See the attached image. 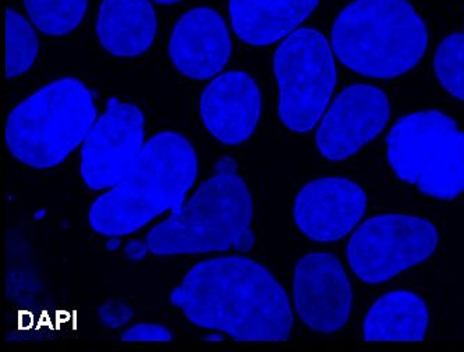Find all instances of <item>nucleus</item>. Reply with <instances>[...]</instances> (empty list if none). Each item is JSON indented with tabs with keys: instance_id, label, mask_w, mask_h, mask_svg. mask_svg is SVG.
Returning a JSON list of instances; mask_svg holds the SVG:
<instances>
[{
	"instance_id": "obj_18",
	"label": "nucleus",
	"mask_w": 464,
	"mask_h": 352,
	"mask_svg": "<svg viewBox=\"0 0 464 352\" xmlns=\"http://www.w3.org/2000/svg\"><path fill=\"white\" fill-rule=\"evenodd\" d=\"M31 23L46 35L76 30L87 13L88 0H24Z\"/></svg>"
},
{
	"instance_id": "obj_4",
	"label": "nucleus",
	"mask_w": 464,
	"mask_h": 352,
	"mask_svg": "<svg viewBox=\"0 0 464 352\" xmlns=\"http://www.w3.org/2000/svg\"><path fill=\"white\" fill-rule=\"evenodd\" d=\"M429 30L407 0H356L332 28V48L353 71L395 79L419 64Z\"/></svg>"
},
{
	"instance_id": "obj_16",
	"label": "nucleus",
	"mask_w": 464,
	"mask_h": 352,
	"mask_svg": "<svg viewBox=\"0 0 464 352\" xmlns=\"http://www.w3.org/2000/svg\"><path fill=\"white\" fill-rule=\"evenodd\" d=\"M97 35L101 45L118 58L144 53L157 35V14L151 0H102Z\"/></svg>"
},
{
	"instance_id": "obj_20",
	"label": "nucleus",
	"mask_w": 464,
	"mask_h": 352,
	"mask_svg": "<svg viewBox=\"0 0 464 352\" xmlns=\"http://www.w3.org/2000/svg\"><path fill=\"white\" fill-rule=\"evenodd\" d=\"M434 67L440 85L464 102V33L443 40L435 52Z\"/></svg>"
},
{
	"instance_id": "obj_5",
	"label": "nucleus",
	"mask_w": 464,
	"mask_h": 352,
	"mask_svg": "<svg viewBox=\"0 0 464 352\" xmlns=\"http://www.w3.org/2000/svg\"><path fill=\"white\" fill-rule=\"evenodd\" d=\"M97 119L90 90L76 79H62L36 90L6 123L13 157L34 169L61 165L85 141Z\"/></svg>"
},
{
	"instance_id": "obj_21",
	"label": "nucleus",
	"mask_w": 464,
	"mask_h": 352,
	"mask_svg": "<svg viewBox=\"0 0 464 352\" xmlns=\"http://www.w3.org/2000/svg\"><path fill=\"white\" fill-rule=\"evenodd\" d=\"M121 338L124 341H170L172 335L163 326L141 323L124 331Z\"/></svg>"
},
{
	"instance_id": "obj_15",
	"label": "nucleus",
	"mask_w": 464,
	"mask_h": 352,
	"mask_svg": "<svg viewBox=\"0 0 464 352\" xmlns=\"http://www.w3.org/2000/svg\"><path fill=\"white\" fill-rule=\"evenodd\" d=\"M320 0H229L236 35L248 45L266 46L295 33Z\"/></svg>"
},
{
	"instance_id": "obj_1",
	"label": "nucleus",
	"mask_w": 464,
	"mask_h": 352,
	"mask_svg": "<svg viewBox=\"0 0 464 352\" xmlns=\"http://www.w3.org/2000/svg\"><path fill=\"white\" fill-rule=\"evenodd\" d=\"M194 325L225 331L238 341H285L293 328L289 299L264 266L240 256L194 266L172 292Z\"/></svg>"
},
{
	"instance_id": "obj_17",
	"label": "nucleus",
	"mask_w": 464,
	"mask_h": 352,
	"mask_svg": "<svg viewBox=\"0 0 464 352\" xmlns=\"http://www.w3.org/2000/svg\"><path fill=\"white\" fill-rule=\"evenodd\" d=\"M430 313L424 300L411 291L383 295L368 310L362 328L367 341H422Z\"/></svg>"
},
{
	"instance_id": "obj_13",
	"label": "nucleus",
	"mask_w": 464,
	"mask_h": 352,
	"mask_svg": "<svg viewBox=\"0 0 464 352\" xmlns=\"http://www.w3.org/2000/svg\"><path fill=\"white\" fill-rule=\"evenodd\" d=\"M232 53L227 23L207 7L190 10L176 23L169 56L176 69L193 80H208L222 71Z\"/></svg>"
},
{
	"instance_id": "obj_7",
	"label": "nucleus",
	"mask_w": 464,
	"mask_h": 352,
	"mask_svg": "<svg viewBox=\"0 0 464 352\" xmlns=\"http://www.w3.org/2000/svg\"><path fill=\"white\" fill-rule=\"evenodd\" d=\"M274 71L279 85V118L295 133H307L325 113L336 87V66L323 33L300 28L276 49Z\"/></svg>"
},
{
	"instance_id": "obj_19",
	"label": "nucleus",
	"mask_w": 464,
	"mask_h": 352,
	"mask_svg": "<svg viewBox=\"0 0 464 352\" xmlns=\"http://www.w3.org/2000/svg\"><path fill=\"white\" fill-rule=\"evenodd\" d=\"M6 67L7 79L23 76L33 67L40 43L33 25L14 10H6Z\"/></svg>"
},
{
	"instance_id": "obj_23",
	"label": "nucleus",
	"mask_w": 464,
	"mask_h": 352,
	"mask_svg": "<svg viewBox=\"0 0 464 352\" xmlns=\"http://www.w3.org/2000/svg\"><path fill=\"white\" fill-rule=\"evenodd\" d=\"M152 2H157V4L160 5H173L179 4V2H181V0H152Z\"/></svg>"
},
{
	"instance_id": "obj_8",
	"label": "nucleus",
	"mask_w": 464,
	"mask_h": 352,
	"mask_svg": "<svg viewBox=\"0 0 464 352\" xmlns=\"http://www.w3.org/2000/svg\"><path fill=\"white\" fill-rule=\"evenodd\" d=\"M434 224L411 214H380L365 220L353 233L347 261L360 281L383 283L424 262L437 250Z\"/></svg>"
},
{
	"instance_id": "obj_12",
	"label": "nucleus",
	"mask_w": 464,
	"mask_h": 352,
	"mask_svg": "<svg viewBox=\"0 0 464 352\" xmlns=\"http://www.w3.org/2000/svg\"><path fill=\"white\" fill-rule=\"evenodd\" d=\"M367 195L347 178L311 181L295 196V222L303 234L318 243L346 237L364 216Z\"/></svg>"
},
{
	"instance_id": "obj_2",
	"label": "nucleus",
	"mask_w": 464,
	"mask_h": 352,
	"mask_svg": "<svg viewBox=\"0 0 464 352\" xmlns=\"http://www.w3.org/2000/svg\"><path fill=\"white\" fill-rule=\"evenodd\" d=\"M196 151L176 133L157 134L130 172L91 206L90 224L103 235H124L166 211L178 212L197 177Z\"/></svg>"
},
{
	"instance_id": "obj_6",
	"label": "nucleus",
	"mask_w": 464,
	"mask_h": 352,
	"mask_svg": "<svg viewBox=\"0 0 464 352\" xmlns=\"http://www.w3.org/2000/svg\"><path fill=\"white\" fill-rule=\"evenodd\" d=\"M395 175L425 195L453 199L464 193V131L437 110L401 118L386 138Z\"/></svg>"
},
{
	"instance_id": "obj_22",
	"label": "nucleus",
	"mask_w": 464,
	"mask_h": 352,
	"mask_svg": "<svg viewBox=\"0 0 464 352\" xmlns=\"http://www.w3.org/2000/svg\"><path fill=\"white\" fill-rule=\"evenodd\" d=\"M100 317L106 326L116 328H121V326L130 322V319L133 317V312L124 302L109 301L101 308Z\"/></svg>"
},
{
	"instance_id": "obj_10",
	"label": "nucleus",
	"mask_w": 464,
	"mask_h": 352,
	"mask_svg": "<svg viewBox=\"0 0 464 352\" xmlns=\"http://www.w3.org/2000/svg\"><path fill=\"white\" fill-rule=\"evenodd\" d=\"M391 118L388 97L380 88L357 84L344 88L321 121L318 151L332 162L353 157L377 138Z\"/></svg>"
},
{
	"instance_id": "obj_14",
	"label": "nucleus",
	"mask_w": 464,
	"mask_h": 352,
	"mask_svg": "<svg viewBox=\"0 0 464 352\" xmlns=\"http://www.w3.org/2000/svg\"><path fill=\"white\" fill-rule=\"evenodd\" d=\"M258 85L247 72L229 71L217 77L202 92L201 118L209 133L227 145L247 141L261 116Z\"/></svg>"
},
{
	"instance_id": "obj_11",
	"label": "nucleus",
	"mask_w": 464,
	"mask_h": 352,
	"mask_svg": "<svg viewBox=\"0 0 464 352\" xmlns=\"http://www.w3.org/2000/svg\"><path fill=\"white\" fill-rule=\"evenodd\" d=\"M293 297L300 319L313 330L335 333L349 320L352 284L332 253H308L300 259L293 277Z\"/></svg>"
},
{
	"instance_id": "obj_9",
	"label": "nucleus",
	"mask_w": 464,
	"mask_h": 352,
	"mask_svg": "<svg viewBox=\"0 0 464 352\" xmlns=\"http://www.w3.org/2000/svg\"><path fill=\"white\" fill-rule=\"evenodd\" d=\"M144 147V116L137 106L112 100L82 144V176L91 190L112 188Z\"/></svg>"
},
{
	"instance_id": "obj_3",
	"label": "nucleus",
	"mask_w": 464,
	"mask_h": 352,
	"mask_svg": "<svg viewBox=\"0 0 464 352\" xmlns=\"http://www.w3.org/2000/svg\"><path fill=\"white\" fill-rule=\"evenodd\" d=\"M236 163L220 160L214 177L190 201L150 232L148 250L155 255L229 251L247 252L254 245L253 201Z\"/></svg>"
}]
</instances>
